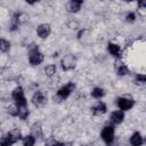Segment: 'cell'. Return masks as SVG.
<instances>
[{"label":"cell","instance_id":"1","mask_svg":"<svg viewBox=\"0 0 146 146\" xmlns=\"http://www.w3.org/2000/svg\"><path fill=\"white\" fill-rule=\"evenodd\" d=\"M44 59V56L43 54L38 49V47H32L30 48V51H29V62L31 65L33 66H38L40 65Z\"/></svg>","mask_w":146,"mask_h":146},{"label":"cell","instance_id":"2","mask_svg":"<svg viewBox=\"0 0 146 146\" xmlns=\"http://www.w3.org/2000/svg\"><path fill=\"white\" fill-rule=\"evenodd\" d=\"M11 97L15 102V105L17 107H24V106H27V102H26V98L24 96V90L22 87H16L13 92H11Z\"/></svg>","mask_w":146,"mask_h":146},{"label":"cell","instance_id":"3","mask_svg":"<svg viewBox=\"0 0 146 146\" xmlns=\"http://www.w3.org/2000/svg\"><path fill=\"white\" fill-rule=\"evenodd\" d=\"M75 64H76V58L74 55L72 54H68L66 56H64L60 60V65H62V68L64 71H71L75 67Z\"/></svg>","mask_w":146,"mask_h":146},{"label":"cell","instance_id":"4","mask_svg":"<svg viewBox=\"0 0 146 146\" xmlns=\"http://www.w3.org/2000/svg\"><path fill=\"white\" fill-rule=\"evenodd\" d=\"M102 139L106 145H111L114 140V127L113 125H106L103 128L102 133H100Z\"/></svg>","mask_w":146,"mask_h":146},{"label":"cell","instance_id":"5","mask_svg":"<svg viewBox=\"0 0 146 146\" xmlns=\"http://www.w3.org/2000/svg\"><path fill=\"white\" fill-rule=\"evenodd\" d=\"M116 105L121 111H129L135 106V100L129 97H119L116 99Z\"/></svg>","mask_w":146,"mask_h":146},{"label":"cell","instance_id":"6","mask_svg":"<svg viewBox=\"0 0 146 146\" xmlns=\"http://www.w3.org/2000/svg\"><path fill=\"white\" fill-rule=\"evenodd\" d=\"M74 88H75V84H74L73 82L66 83L65 86H63V87H60V88L58 89V91H57V97H58L59 99H66V98L72 94V91L74 90Z\"/></svg>","mask_w":146,"mask_h":146},{"label":"cell","instance_id":"7","mask_svg":"<svg viewBox=\"0 0 146 146\" xmlns=\"http://www.w3.org/2000/svg\"><path fill=\"white\" fill-rule=\"evenodd\" d=\"M36 33L41 38V39H46L49 36V34L51 33V27L49 24L47 23H43V24H40L36 29Z\"/></svg>","mask_w":146,"mask_h":146},{"label":"cell","instance_id":"8","mask_svg":"<svg viewBox=\"0 0 146 146\" xmlns=\"http://www.w3.org/2000/svg\"><path fill=\"white\" fill-rule=\"evenodd\" d=\"M32 103H33V105L36 106V107L43 106V105L46 104V97H44V95H43L41 91H36V92L33 95V97H32Z\"/></svg>","mask_w":146,"mask_h":146},{"label":"cell","instance_id":"9","mask_svg":"<svg viewBox=\"0 0 146 146\" xmlns=\"http://www.w3.org/2000/svg\"><path fill=\"white\" fill-rule=\"evenodd\" d=\"M124 120V113L123 111L121 110H117V111H114L111 113V122L113 124H120L122 123Z\"/></svg>","mask_w":146,"mask_h":146},{"label":"cell","instance_id":"10","mask_svg":"<svg viewBox=\"0 0 146 146\" xmlns=\"http://www.w3.org/2000/svg\"><path fill=\"white\" fill-rule=\"evenodd\" d=\"M82 0H71L67 2L66 5V8L70 13H78L82 6Z\"/></svg>","mask_w":146,"mask_h":146},{"label":"cell","instance_id":"11","mask_svg":"<svg viewBox=\"0 0 146 146\" xmlns=\"http://www.w3.org/2000/svg\"><path fill=\"white\" fill-rule=\"evenodd\" d=\"M107 50L110 51V54H111L112 56H114V57H116V58H120L121 55H122V50H121L120 46L116 44V43H113V42H110V43H108Z\"/></svg>","mask_w":146,"mask_h":146},{"label":"cell","instance_id":"12","mask_svg":"<svg viewBox=\"0 0 146 146\" xmlns=\"http://www.w3.org/2000/svg\"><path fill=\"white\" fill-rule=\"evenodd\" d=\"M92 113L96 114V115H102V114H105L106 111H107V106L105 103L103 102H97L95 104V106H92Z\"/></svg>","mask_w":146,"mask_h":146},{"label":"cell","instance_id":"13","mask_svg":"<svg viewBox=\"0 0 146 146\" xmlns=\"http://www.w3.org/2000/svg\"><path fill=\"white\" fill-rule=\"evenodd\" d=\"M7 137L9 138V140H10L13 144H15V143H17V141H19V140L22 139V132H21V130H18V129H13L11 131L8 132Z\"/></svg>","mask_w":146,"mask_h":146},{"label":"cell","instance_id":"14","mask_svg":"<svg viewBox=\"0 0 146 146\" xmlns=\"http://www.w3.org/2000/svg\"><path fill=\"white\" fill-rule=\"evenodd\" d=\"M130 144L132 146H141L144 144V139L143 136L139 132H133L132 136L130 137Z\"/></svg>","mask_w":146,"mask_h":146},{"label":"cell","instance_id":"15","mask_svg":"<svg viewBox=\"0 0 146 146\" xmlns=\"http://www.w3.org/2000/svg\"><path fill=\"white\" fill-rule=\"evenodd\" d=\"M129 73V68H128V66L125 65V64H123V63H117V65H116V74L117 75H120V76H123V75H125V74H128Z\"/></svg>","mask_w":146,"mask_h":146},{"label":"cell","instance_id":"16","mask_svg":"<svg viewBox=\"0 0 146 146\" xmlns=\"http://www.w3.org/2000/svg\"><path fill=\"white\" fill-rule=\"evenodd\" d=\"M31 135L36 139V138H40V137H42V130H41V127H40V124L39 123H34L33 125H32V128H31Z\"/></svg>","mask_w":146,"mask_h":146},{"label":"cell","instance_id":"17","mask_svg":"<svg viewBox=\"0 0 146 146\" xmlns=\"http://www.w3.org/2000/svg\"><path fill=\"white\" fill-rule=\"evenodd\" d=\"M22 143H23V146H34L35 138L32 135H27L22 138Z\"/></svg>","mask_w":146,"mask_h":146},{"label":"cell","instance_id":"18","mask_svg":"<svg viewBox=\"0 0 146 146\" xmlns=\"http://www.w3.org/2000/svg\"><path fill=\"white\" fill-rule=\"evenodd\" d=\"M104 95H105L104 89H103V88H99V87L94 88V89H92V91H91V96H92L94 98H96V99H100Z\"/></svg>","mask_w":146,"mask_h":146},{"label":"cell","instance_id":"19","mask_svg":"<svg viewBox=\"0 0 146 146\" xmlns=\"http://www.w3.org/2000/svg\"><path fill=\"white\" fill-rule=\"evenodd\" d=\"M29 114H30V111H29L27 106L18 107V115H17V116H18L21 120H25V119H27Z\"/></svg>","mask_w":146,"mask_h":146},{"label":"cell","instance_id":"20","mask_svg":"<svg viewBox=\"0 0 146 146\" xmlns=\"http://www.w3.org/2000/svg\"><path fill=\"white\" fill-rule=\"evenodd\" d=\"M10 49V42L6 39H0V51L7 52Z\"/></svg>","mask_w":146,"mask_h":146},{"label":"cell","instance_id":"21","mask_svg":"<svg viewBox=\"0 0 146 146\" xmlns=\"http://www.w3.org/2000/svg\"><path fill=\"white\" fill-rule=\"evenodd\" d=\"M44 73H46V75H48V76H52V75L56 73V66H55L54 64L47 65V66L44 67Z\"/></svg>","mask_w":146,"mask_h":146},{"label":"cell","instance_id":"22","mask_svg":"<svg viewBox=\"0 0 146 146\" xmlns=\"http://www.w3.org/2000/svg\"><path fill=\"white\" fill-rule=\"evenodd\" d=\"M21 22V18H19V14H15L13 16V19H11V30H16L18 27V24Z\"/></svg>","mask_w":146,"mask_h":146},{"label":"cell","instance_id":"23","mask_svg":"<svg viewBox=\"0 0 146 146\" xmlns=\"http://www.w3.org/2000/svg\"><path fill=\"white\" fill-rule=\"evenodd\" d=\"M10 115H13V116H17L18 115V107L14 104V105H11V106H9L8 107V111H7Z\"/></svg>","mask_w":146,"mask_h":146},{"label":"cell","instance_id":"24","mask_svg":"<svg viewBox=\"0 0 146 146\" xmlns=\"http://www.w3.org/2000/svg\"><path fill=\"white\" fill-rule=\"evenodd\" d=\"M135 81H136V83H141V84H144V83L146 82V76H145L144 74H137Z\"/></svg>","mask_w":146,"mask_h":146},{"label":"cell","instance_id":"25","mask_svg":"<svg viewBox=\"0 0 146 146\" xmlns=\"http://www.w3.org/2000/svg\"><path fill=\"white\" fill-rule=\"evenodd\" d=\"M125 21H127L128 23H133V22L136 21V14H135V13H129V14L127 15V17H125Z\"/></svg>","mask_w":146,"mask_h":146},{"label":"cell","instance_id":"26","mask_svg":"<svg viewBox=\"0 0 146 146\" xmlns=\"http://www.w3.org/2000/svg\"><path fill=\"white\" fill-rule=\"evenodd\" d=\"M11 145H13V143L9 140L8 137H3L0 141V146H11Z\"/></svg>","mask_w":146,"mask_h":146},{"label":"cell","instance_id":"27","mask_svg":"<svg viewBox=\"0 0 146 146\" xmlns=\"http://www.w3.org/2000/svg\"><path fill=\"white\" fill-rule=\"evenodd\" d=\"M52 146H65V143H59V141H55L52 144Z\"/></svg>","mask_w":146,"mask_h":146},{"label":"cell","instance_id":"28","mask_svg":"<svg viewBox=\"0 0 146 146\" xmlns=\"http://www.w3.org/2000/svg\"><path fill=\"white\" fill-rule=\"evenodd\" d=\"M65 146H73V145H72L71 143H66V144H65Z\"/></svg>","mask_w":146,"mask_h":146}]
</instances>
